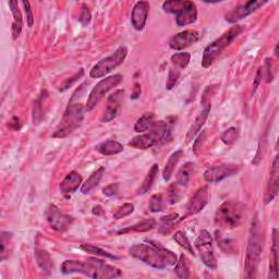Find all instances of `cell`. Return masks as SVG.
<instances>
[{"instance_id": "24", "label": "cell", "mask_w": 279, "mask_h": 279, "mask_svg": "<svg viewBox=\"0 0 279 279\" xmlns=\"http://www.w3.org/2000/svg\"><path fill=\"white\" fill-rule=\"evenodd\" d=\"M104 174H105V168L103 167H100L96 170V172H94L90 177H88V179L83 183L82 187H81V193L88 194L90 192H92L93 190L99 185V182L101 178H103Z\"/></svg>"}, {"instance_id": "10", "label": "cell", "mask_w": 279, "mask_h": 279, "mask_svg": "<svg viewBox=\"0 0 279 279\" xmlns=\"http://www.w3.org/2000/svg\"><path fill=\"white\" fill-rule=\"evenodd\" d=\"M122 80H124V78H122L121 74H114L111 77H108L99 81L92 88L90 95H88L85 105L86 111H92L99 104V101L104 98L105 95L111 91L114 87L119 85L122 82Z\"/></svg>"}, {"instance_id": "7", "label": "cell", "mask_w": 279, "mask_h": 279, "mask_svg": "<svg viewBox=\"0 0 279 279\" xmlns=\"http://www.w3.org/2000/svg\"><path fill=\"white\" fill-rule=\"evenodd\" d=\"M242 204L233 201L222 203L215 215V222L222 229H234L239 226L243 218Z\"/></svg>"}, {"instance_id": "37", "label": "cell", "mask_w": 279, "mask_h": 279, "mask_svg": "<svg viewBox=\"0 0 279 279\" xmlns=\"http://www.w3.org/2000/svg\"><path fill=\"white\" fill-rule=\"evenodd\" d=\"M81 249L87 252V253H91V254H94L96 256H104V257L111 258V260H118V257L116 255H114V254L109 253V252H107L98 247L92 246V244H82V246H81Z\"/></svg>"}, {"instance_id": "52", "label": "cell", "mask_w": 279, "mask_h": 279, "mask_svg": "<svg viewBox=\"0 0 279 279\" xmlns=\"http://www.w3.org/2000/svg\"><path fill=\"white\" fill-rule=\"evenodd\" d=\"M141 95V85L139 83H135L133 86V93L131 95L132 99H137Z\"/></svg>"}, {"instance_id": "33", "label": "cell", "mask_w": 279, "mask_h": 279, "mask_svg": "<svg viewBox=\"0 0 279 279\" xmlns=\"http://www.w3.org/2000/svg\"><path fill=\"white\" fill-rule=\"evenodd\" d=\"M157 174H158V165L157 164H154L152 166V168L149 169L148 174L146 175L144 181H143L141 188L139 189V193L140 194H145L146 192H148L149 190H151L153 183L156 179V177H157Z\"/></svg>"}, {"instance_id": "34", "label": "cell", "mask_w": 279, "mask_h": 279, "mask_svg": "<svg viewBox=\"0 0 279 279\" xmlns=\"http://www.w3.org/2000/svg\"><path fill=\"white\" fill-rule=\"evenodd\" d=\"M190 59H191V55L189 52H177L172 56V63L175 68L186 69L190 64Z\"/></svg>"}, {"instance_id": "40", "label": "cell", "mask_w": 279, "mask_h": 279, "mask_svg": "<svg viewBox=\"0 0 279 279\" xmlns=\"http://www.w3.org/2000/svg\"><path fill=\"white\" fill-rule=\"evenodd\" d=\"M180 78V70L178 68H172L168 72V78H167V83L166 88L168 91L173 90V88L178 83V80Z\"/></svg>"}, {"instance_id": "35", "label": "cell", "mask_w": 279, "mask_h": 279, "mask_svg": "<svg viewBox=\"0 0 279 279\" xmlns=\"http://www.w3.org/2000/svg\"><path fill=\"white\" fill-rule=\"evenodd\" d=\"M239 137H240L239 129L236 127H231L227 129L226 131H224V133L221 134V141L226 145H233L238 140H239Z\"/></svg>"}, {"instance_id": "49", "label": "cell", "mask_w": 279, "mask_h": 279, "mask_svg": "<svg viewBox=\"0 0 279 279\" xmlns=\"http://www.w3.org/2000/svg\"><path fill=\"white\" fill-rule=\"evenodd\" d=\"M205 137H206V132H205V131H202V133L199 135V137H197L196 141L194 142L193 152H194L195 154H197V151H199V149L201 148L202 143L204 142V139H205Z\"/></svg>"}, {"instance_id": "21", "label": "cell", "mask_w": 279, "mask_h": 279, "mask_svg": "<svg viewBox=\"0 0 279 279\" xmlns=\"http://www.w3.org/2000/svg\"><path fill=\"white\" fill-rule=\"evenodd\" d=\"M209 111H210V103L208 101V103H206L205 105H204L203 110L195 118V120H194V122L192 124V126L190 127L189 131H188V134H187V143L191 142L194 139L195 135L197 134V132H199L201 130L202 127L204 126V124H205L207 118H208Z\"/></svg>"}, {"instance_id": "9", "label": "cell", "mask_w": 279, "mask_h": 279, "mask_svg": "<svg viewBox=\"0 0 279 279\" xmlns=\"http://www.w3.org/2000/svg\"><path fill=\"white\" fill-rule=\"evenodd\" d=\"M128 56V48L126 46H120L116 49L110 56L106 57L105 59L100 60L99 63L95 65L90 72V76L93 79H99L107 76L116 68L124 64Z\"/></svg>"}, {"instance_id": "17", "label": "cell", "mask_w": 279, "mask_h": 279, "mask_svg": "<svg viewBox=\"0 0 279 279\" xmlns=\"http://www.w3.org/2000/svg\"><path fill=\"white\" fill-rule=\"evenodd\" d=\"M208 200H209L208 188L206 186L200 188L188 203L187 216H192L200 213L201 210L207 205Z\"/></svg>"}, {"instance_id": "22", "label": "cell", "mask_w": 279, "mask_h": 279, "mask_svg": "<svg viewBox=\"0 0 279 279\" xmlns=\"http://www.w3.org/2000/svg\"><path fill=\"white\" fill-rule=\"evenodd\" d=\"M10 11L12 13L13 17V23H12V37L17 39L20 35H21L22 32V28H23V20H22V15L21 11L19 10V6H18V2H15V0H12V2L8 3Z\"/></svg>"}, {"instance_id": "20", "label": "cell", "mask_w": 279, "mask_h": 279, "mask_svg": "<svg viewBox=\"0 0 279 279\" xmlns=\"http://www.w3.org/2000/svg\"><path fill=\"white\" fill-rule=\"evenodd\" d=\"M82 183V177L77 172H71L60 183V192L65 195H70L79 189Z\"/></svg>"}, {"instance_id": "29", "label": "cell", "mask_w": 279, "mask_h": 279, "mask_svg": "<svg viewBox=\"0 0 279 279\" xmlns=\"http://www.w3.org/2000/svg\"><path fill=\"white\" fill-rule=\"evenodd\" d=\"M183 156V151L179 149V151H176L174 154H172L169 159L167 160L164 172H162V178L166 181H169L170 178H172V176L174 174V170L176 168V166L178 165L179 160L181 159V157Z\"/></svg>"}, {"instance_id": "12", "label": "cell", "mask_w": 279, "mask_h": 279, "mask_svg": "<svg viewBox=\"0 0 279 279\" xmlns=\"http://www.w3.org/2000/svg\"><path fill=\"white\" fill-rule=\"evenodd\" d=\"M46 219L48 221L49 226L58 231V233H65L66 230L69 229L70 225L73 221V218L69 215H66L60 212V209L51 204L49 207L47 208L46 212Z\"/></svg>"}, {"instance_id": "1", "label": "cell", "mask_w": 279, "mask_h": 279, "mask_svg": "<svg viewBox=\"0 0 279 279\" xmlns=\"http://www.w3.org/2000/svg\"><path fill=\"white\" fill-rule=\"evenodd\" d=\"M129 253L156 269H165L177 263V255L174 252L155 241H149L148 244H134L129 250Z\"/></svg>"}, {"instance_id": "44", "label": "cell", "mask_w": 279, "mask_h": 279, "mask_svg": "<svg viewBox=\"0 0 279 279\" xmlns=\"http://www.w3.org/2000/svg\"><path fill=\"white\" fill-rule=\"evenodd\" d=\"M91 20H92L91 11H90V9H88L87 5L83 4L82 5V9H81L80 17H79V21H80V23L82 24L83 26H86L87 24H90Z\"/></svg>"}, {"instance_id": "28", "label": "cell", "mask_w": 279, "mask_h": 279, "mask_svg": "<svg viewBox=\"0 0 279 279\" xmlns=\"http://www.w3.org/2000/svg\"><path fill=\"white\" fill-rule=\"evenodd\" d=\"M156 225L155 219L153 218H148L144 219L140 222H137L132 225L130 227H127L125 229H120L117 231L118 235H125L127 233H130V231H135V233H146V231L152 230Z\"/></svg>"}, {"instance_id": "15", "label": "cell", "mask_w": 279, "mask_h": 279, "mask_svg": "<svg viewBox=\"0 0 279 279\" xmlns=\"http://www.w3.org/2000/svg\"><path fill=\"white\" fill-rule=\"evenodd\" d=\"M124 90H118L114 92L108 96L106 109L101 116V122H109L114 120L116 117H118V115L121 109L122 100H124Z\"/></svg>"}, {"instance_id": "42", "label": "cell", "mask_w": 279, "mask_h": 279, "mask_svg": "<svg viewBox=\"0 0 279 279\" xmlns=\"http://www.w3.org/2000/svg\"><path fill=\"white\" fill-rule=\"evenodd\" d=\"M134 212V206L133 204L131 203H126L122 205L121 207H119L117 209V212H116L113 217L115 219H121V218H125V217L131 215L132 213Z\"/></svg>"}, {"instance_id": "11", "label": "cell", "mask_w": 279, "mask_h": 279, "mask_svg": "<svg viewBox=\"0 0 279 279\" xmlns=\"http://www.w3.org/2000/svg\"><path fill=\"white\" fill-rule=\"evenodd\" d=\"M194 246L199 251L200 257L204 265L210 269H216L217 263L213 250V238L207 230H201L199 237L194 242Z\"/></svg>"}, {"instance_id": "14", "label": "cell", "mask_w": 279, "mask_h": 279, "mask_svg": "<svg viewBox=\"0 0 279 279\" xmlns=\"http://www.w3.org/2000/svg\"><path fill=\"white\" fill-rule=\"evenodd\" d=\"M267 2H261V0H250V2L238 6L237 8L231 10L229 13L226 15V20L229 23H237L240 20L247 18L248 16L252 15L257 9H260Z\"/></svg>"}, {"instance_id": "19", "label": "cell", "mask_w": 279, "mask_h": 279, "mask_svg": "<svg viewBox=\"0 0 279 279\" xmlns=\"http://www.w3.org/2000/svg\"><path fill=\"white\" fill-rule=\"evenodd\" d=\"M278 174H279V167H278V156H275L273 160V165H271L270 169V179L268 183V189L266 195H265V204H268L269 202L273 201L277 196L278 193Z\"/></svg>"}, {"instance_id": "8", "label": "cell", "mask_w": 279, "mask_h": 279, "mask_svg": "<svg viewBox=\"0 0 279 279\" xmlns=\"http://www.w3.org/2000/svg\"><path fill=\"white\" fill-rule=\"evenodd\" d=\"M162 9L167 13L176 15V22L178 26L193 24L197 20V8L192 2L173 0L162 4Z\"/></svg>"}, {"instance_id": "47", "label": "cell", "mask_w": 279, "mask_h": 279, "mask_svg": "<svg viewBox=\"0 0 279 279\" xmlns=\"http://www.w3.org/2000/svg\"><path fill=\"white\" fill-rule=\"evenodd\" d=\"M22 5L24 6V10L26 13V20H28V25L29 28H32L34 23V17L31 8V4L29 2H22Z\"/></svg>"}, {"instance_id": "5", "label": "cell", "mask_w": 279, "mask_h": 279, "mask_svg": "<svg viewBox=\"0 0 279 279\" xmlns=\"http://www.w3.org/2000/svg\"><path fill=\"white\" fill-rule=\"evenodd\" d=\"M243 30L244 28L241 25L233 26V28L229 29L227 32H225L219 38H217L213 43H210L206 48L204 49L202 66L204 68H209L212 66L216 61V59L224 52V50L240 35Z\"/></svg>"}, {"instance_id": "2", "label": "cell", "mask_w": 279, "mask_h": 279, "mask_svg": "<svg viewBox=\"0 0 279 279\" xmlns=\"http://www.w3.org/2000/svg\"><path fill=\"white\" fill-rule=\"evenodd\" d=\"M61 273L83 274L91 278H116L121 276V271L98 258H90L85 262L68 260L61 265Z\"/></svg>"}, {"instance_id": "53", "label": "cell", "mask_w": 279, "mask_h": 279, "mask_svg": "<svg viewBox=\"0 0 279 279\" xmlns=\"http://www.w3.org/2000/svg\"><path fill=\"white\" fill-rule=\"evenodd\" d=\"M10 128L15 129V130H20V128H21V124H20V120L17 117H13L12 120L9 122Z\"/></svg>"}, {"instance_id": "18", "label": "cell", "mask_w": 279, "mask_h": 279, "mask_svg": "<svg viewBox=\"0 0 279 279\" xmlns=\"http://www.w3.org/2000/svg\"><path fill=\"white\" fill-rule=\"evenodd\" d=\"M149 11V4L147 2H139L134 5L132 15H131V22L133 28L138 31H142L145 28Z\"/></svg>"}, {"instance_id": "3", "label": "cell", "mask_w": 279, "mask_h": 279, "mask_svg": "<svg viewBox=\"0 0 279 279\" xmlns=\"http://www.w3.org/2000/svg\"><path fill=\"white\" fill-rule=\"evenodd\" d=\"M262 252H263V242H262L261 225L257 219V217H255V218L251 222L246 263H244V273H246L244 276L247 278H252L255 276Z\"/></svg>"}, {"instance_id": "23", "label": "cell", "mask_w": 279, "mask_h": 279, "mask_svg": "<svg viewBox=\"0 0 279 279\" xmlns=\"http://www.w3.org/2000/svg\"><path fill=\"white\" fill-rule=\"evenodd\" d=\"M48 99V93L46 90H43L39 94L38 98L35 100L33 107V122L34 125L39 124L45 116V105L46 101Z\"/></svg>"}, {"instance_id": "54", "label": "cell", "mask_w": 279, "mask_h": 279, "mask_svg": "<svg viewBox=\"0 0 279 279\" xmlns=\"http://www.w3.org/2000/svg\"><path fill=\"white\" fill-rule=\"evenodd\" d=\"M92 213H93V215L101 216V215H104L105 210H104V208L101 207L100 205H96V206H94V207H93V209H92Z\"/></svg>"}, {"instance_id": "31", "label": "cell", "mask_w": 279, "mask_h": 279, "mask_svg": "<svg viewBox=\"0 0 279 279\" xmlns=\"http://www.w3.org/2000/svg\"><path fill=\"white\" fill-rule=\"evenodd\" d=\"M216 240L218 243L219 248L225 252V253L229 254H237L238 253V248L236 246V241H234L230 238L222 237L220 231H216Z\"/></svg>"}, {"instance_id": "4", "label": "cell", "mask_w": 279, "mask_h": 279, "mask_svg": "<svg viewBox=\"0 0 279 279\" xmlns=\"http://www.w3.org/2000/svg\"><path fill=\"white\" fill-rule=\"evenodd\" d=\"M172 137V125L168 121H155L147 133L133 138L128 145L137 149H148L153 146L164 144Z\"/></svg>"}, {"instance_id": "51", "label": "cell", "mask_w": 279, "mask_h": 279, "mask_svg": "<svg viewBox=\"0 0 279 279\" xmlns=\"http://www.w3.org/2000/svg\"><path fill=\"white\" fill-rule=\"evenodd\" d=\"M262 81V69H258L257 73H256V77H255V80H254V90H253V94L256 92V90L258 88V85H260Z\"/></svg>"}, {"instance_id": "6", "label": "cell", "mask_w": 279, "mask_h": 279, "mask_svg": "<svg viewBox=\"0 0 279 279\" xmlns=\"http://www.w3.org/2000/svg\"><path fill=\"white\" fill-rule=\"evenodd\" d=\"M85 111V107L80 103L68 105L63 119H61L60 124L52 134V138L64 139L71 134L74 130H77L83 122Z\"/></svg>"}, {"instance_id": "46", "label": "cell", "mask_w": 279, "mask_h": 279, "mask_svg": "<svg viewBox=\"0 0 279 279\" xmlns=\"http://www.w3.org/2000/svg\"><path fill=\"white\" fill-rule=\"evenodd\" d=\"M83 74H84V70H83V69H81L78 73L74 74V76H73L72 78H70L69 80H67L66 82H65V84H64L63 86H61V87L59 88V90H60L61 92H64V91H66V90H68V88L71 87L74 83L77 82V81H78L80 78H82V77H83Z\"/></svg>"}, {"instance_id": "36", "label": "cell", "mask_w": 279, "mask_h": 279, "mask_svg": "<svg viewBox=\"0 0 279 279\" xmlns=\"http://www.w3.org/2000/svg\"><path fill=\"white\" fill-rule=\"evenodd\" d=\"M175 273L179 278L186 279L190 276V271H189V266L187 263V258L186 255H180V258L176 263L175 266Z\"/></svg>"}, {"instance_id": "26", "label": "cell", "mask_w": 279, "mask_h": 279, "mask_svg": "<svg viewBox=\"0 0 279 279\" xmlns=\"http://www.w3.org/2000/svg\"><path fill=\"white\" fill-rule=\"evenodd\" d=\"M270 263H269V277L278 278V250H277V229H273V243L270 249Z\"/></svg>"}, {"instance_id": "43", "label": "cell", "mask_w": 279, "mask_h": 279, "mask_svg": "<svg viewBox=\"0 0 279 279\" xmlns=\"http://www.w3.org/2000/svg\"><path fill=\"white\" fill-rule=\"evenodd\" d=\"M12 235L9 233H2V261H5L9 255V243L11 241Z\"/></svg>"}, {"instance_id": "25", "label": "cell", "mask_w": 279, "mask_h": 279, "mask_svg": "<svg viewBox=\"0 0 279 279\" xmlns=\"http://www.w3.org/2000/svg\"><path fill=\"white\" fill-rule=\"evenodd\" d=\"M96 149L103 155L106 156H110V155H116L119 154L122 151H124V145L119 143L118 141L115 140H108L103 143H100L96 146Z\"/></svg>"}, {"instance_id": "32", "label": "cell", "mask_w": 279, "mask_h": 279, "mask_svg": "<svg viewBox=\"0 0 279 279\" xmlns=\"http://www.w3.org/2000/svg\"><path fill=\"white\" fill-rule=\"evenodd\" d=\"M155 124V116L153 113H146L142 116L134 125V131L143 133L148 131Z\"/></svg>"}, {"instance_id": "38", "label": "cell", "mask_w": 279, "mask_h": 279, "mask_svg": "<svg viewBox=\"0 0 279 279\" xmlns=\"http://www.w3.org/2000/svg\"><path fill=\"white\" fill-rule=\"evenodd\" d=\"M179 215L177 213L174 214H169L167 216L161 217L160 219V226H159V233L160 234H167L170 230V228L173 227V225L178 220Z\"/></svg>"}, {"instance_id": "16", "label": "cell", "mask_w": 279, "mask_h": 279, "mask_svg": "<svg viewBox=\"0 0 279 279\" xmlns=\"http://www.w3.org/2000/svg\"><path fill=\"white\" fill-rule=\"evenodd\" d=\"M200 39V34L194 30H187L169 39V47L174 50H182L195 44Z\"/></svg>"}, {"instance_id": "39", "label": "cell", "mask_w": 279, "mask_h": 279, "mask_svg": "<svg viewBox=\"0 0 279 279\" xmlns=\"http://www.w3.org/2000/svg\"><path fill=\"white\" fill-rule=\"evenodd\" d=\"M175 241L179 244L180 247H182L183 249H186L189 253H191L192 255H194V250L192 248V244L190 242V240L188 239V237L186 236V234L183 233V231H177L174 236Z\"/></svg>"}, {"instance_id": "27", "label": "cell", "mask_w": 279, "mask_h": 279, "mask_svg": "<svg viewBox=\"0 0 279 279\" xmlns=\"http://www.w3.org/2000/svg\"><path fill=\"white\" fill-rule=\"evenodd\" d=\"M35 258L40 269L45 271L46 274H49L53 267V264H52L51 256L48 252L43 249H37L35 251Z\"/></svg>"}, {"instance_id": "48", "label": "cell", "mask_w": 279, "mask_h": 279, "mask_svg": "<svg viewBox=\"0 0 279 279\" xmlns=\"http://www.w3.org/2000/svg\"><path fill=\"white\" fill-rule=\"evenodd\" d=\"M118 192V183H111L103 189V193L106 196H114Z\"/></svg>"}, {"instance_id": "45", "label": "cell", "mask_w": 279, "mask_h": 279, "mask_svg": "<svg viewBox=\"0 0 279 279\" xmlns=\"http://www.w3.org/2000/svg\"><path fill=\"white\" fill-rule=\"evenodd\" d=\"M177 185H173V186H170L169 189H168V201L170 204H176V203H178L181 199V195L178 191V189H177Z\"/></svg>"}, {"instance_id": "30", "label": "cell", "mask_w": 279, "mask_h": 279, "mask_svg": "<svg viewBox=\"0 0 279 279\" xmlns=\"http://www.w3.org/2000/svg\"><path fill=\"white\" fill-rule=\"evenodd\" d=\"M194 169L193 162H187V164L183 165V167L179 170L178 175H177L176 178V185L180 187H187L188 183L191 179L192 174Z\"/></svg>"}, {"instance_id": "50", "label": "cell", "mask_w": 279, "mask_h": 279, "mask_svg": "<svg viewBox=\"0 0 279 279\" xmlns=\"http://www.w3.org/2000/svg\"><path fill=\"white\" fill-rule=\"evenodd\" d=\"M265 67H266V71H267V82L269 83V82H271V81H273V78H274V76H273V74H271L270 72H271V59H269V58H267L266 59V63H265Z\"/></svg>"}, {"instance_id": "13", "label": "cell", "mask_w": 279, "mask_h": 279, "mask_svg": "<svg viewBox=\"0 0 279 279\" xmlns=\"http://www.w3.org/2000/svg\"><path fill=\"white\" fill-rule=\"evenodd\" d=\"M240 172L239 165L228 164V165H220L215 166L213 168L207 169L204 173V180L209 183H216L219 182L224 179L233 177Z\"/></svg>"}, {"instance_id": "41", "label": "cell", "mask_w": 279, "mask_h": 279, "mask_svg": "<svg viewBox=\"0 0 279 279\" xmlns=\"http://www.w3.org/2000/svg\"><path fill=\"white\" fill-rule=\"evenodd\" d=\"M149 210L153 213L161 212L162 207H164V202H162V195L161 194H155L151 197V201L148 204Z\"/></svg>"}]
</instances>
